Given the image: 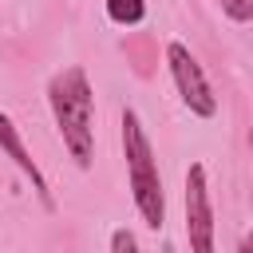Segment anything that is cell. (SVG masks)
Segmentation results:
<instances>
[{"instance_id":"cell-1","label":"cell","mask_w":253,"mask_h":253,"mask_svg":"<svg viewBox=\"0 0 253 253\" xmlns=\"http://www.w3.org/2000/svg\"><path fill=\"white\" fill-rule=\"evenodd\" d=\"M47 103H51L55 126L63 134V146L71 150L75 166L87 170L91 158H95V126H91V119H95V95H91L87 71L83 67H63L59 75H51Z\"/></svg>"},{"instance_id":"cell-2","label":"cell","mask_w":253,"mask_h":253,"mask_svg":"<svg viewBox=\"0 0 253 253\" xmlns=\"http://www.w3.org/2000/svg\"><path fill=\"white\" fill-rule=\"evenodd\" d=\"M123 154H126V174H130V194L150 229H162L166 221V194H162V174L158 158L150 146V134L138 119V111H123Z\"/></svg>"},{"instance_id":"cell-3","label":"cell","mask_w":253,"mask_h":253,"mask_svg":"<svg viewBox=\"0 0 253 253\" xmlns=\"http://www.w3.org/2000/svg\"><path fill=\"white\" fill-rule=\"evenodd\" d=\"M166 63H170V75H174V87H178L182 103H186L198 119H213V115H217V95H213L202 63L190 55V47L178 43V40H170V43H166Z\"/></svg>"},{"instance_id":"cell-4","label":"cell","mask_w":253,"mask_h":253,"mask_svg":"<svg viewBox=\"0 0 253 253\" xmlns=\"http://www.w3.org/2000/svg\"><path fill=\"white\" fill-rule=\"evenodd\" d=\"M186 237H190V253H217L213 249V202H210V182H206L202 162H190L186 170Z\"/></svg>"},{"instance_id":"cell-5","label":"cell","mask_w":253,"mask_h":253,"mask_svg":"<svg viewBox=\"0 0 253 253\" xmlns=\"http://www.w3.org/2000/svg\"><path fill=\"white\" fill-rule=\"evenodd\" d=\"M0 150H4V154H8V158H12V162H16V166H20L28 178H32V190L40 194V202H43L47 210H55V198H51V190H47V178H43V170L36 166V158L28 154V146H24L20 130H16V123H12L4 111H0Z\"/></svg>"},{"instance_id":"cell-6","label":"cell","mask_w":253,"mask_h":253,"mask_svg":"<svg viewBox=\"0 0 253 253\" xmlns=\"http://www.w3.org/2000/svg\"><path fill=\"white\" fill-rule=\"evenodd\" d=\"M107 16L115 20V24H142V16H146V4L142 0H107Z\"/></svg>"},{"instance_id":"cell-7","label":"cell","mask_w":253,"mask_h":253,"mask_svg":"<svg viewBox=\"0 0 253 253\" xmlns=\"http://www.w3.org/2000/svg\"><path fill=\"white\" fill-rule=\"evenodd\" d=\"M217 4L233 24H249L253 20V0H217Z\"/></svg>"},{"instance_id":"cell-8","label":"cell","mask_w":253,"mask_h":253,"mask_svg":"<svg viewBox=\"0 0 253 253\" xmlns=\"http://www.w3.org/2000/svg\"><path fill=\"white\" fill-rule=\"evenodd\" d=\"M111 253H138V241L130 229H115L111 233Z\"/></svg>"},{"instance_id":"cell-9","label":"cell","mask_w":253,"mask_h":253,"mask_svg":"<svg viewBox=\"0 0 253 253\" xmlns=\"http://www.w3.org/2000/svg\"><path fill=\"white\" fill-rule=\"evenodd\" d=\"M237 253H253V229L241 237V249H237Z\"/></svg>"},{"instance_id":"cell-10","label":"cell","mask_w":253,"mask_h":253,"mask_svg":"<svg viewBox=\"0 0 253 253\" xmlns=\"http://www.w3.org/2000/svg\"><path fill=\"white\" fill-rule=\"evenodd\" d=\"M249 142H253V130H249Z\"/></svg>"}]
</instances>
